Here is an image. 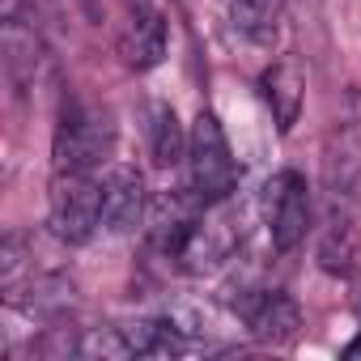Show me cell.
I'll list each match as a JSON object with an SVG mask.
<instances>
[{
  "label": "cell",
  "instance_id": "1",
  "mask_svg": "<svg viewBox=\"0 0 361 361\" xmlns=\"http://www.w3.org/2000/svg\"><path fill=\"white\" fill-rule=\"evenodd\" d=\"M188 174H192V192L204 204H221L238 188V161H234L226 128L213 111H200L188 132Z\"/></svg>",
  "mask_w": 361,
  "mask_h": 361
},
{
  "label": "cell",
  "instance_id": "2",
  "mask_svg": "<svg viewBox=\"0 0 361 361\" xmlns=\"http://www.w3.org/2000/svg\"><path fill=\"white\" fill-rule=\"evenodd\" d=\"M361 183V90L348 94L340 119L323 136V192L331 204H348Z\"/></svg>",
  "mask_w": 361,
  "mask_h": 361
},
{
  "label": "cell",
  "instance_id": "3",
  "mask_svg": "<svg viewBox=\"0 0 361 361\" xmlns=\"http://www.w3.org/2000/svg\"><path fill=\"white\" fill-rule=\"evenodd\" d=\"M102 226V183L90 170H64L51 178V230L60 243H90Z\"/></svg>",
  "mask_w": 361,
  "mask_h": 361
},
{
  "label": "cell",
  "instance_id": "4",
  "mask_svg": "<svg viewBox=\"0 0 361 361\" xmlns=\"http://www.w3.org/2000/svg\"><path fill=\"white\" fill-rule=\"evenodd\" d=\"M115 128L111 115L85 102H64L60 128H56V174L64 170H94L111 153Z\"/></svg>",
  "mask_w": 361,
  "mask_h": 361
},
{
  "label": "cell",
  "instance_id": "5",
  "mask_svg": "<svg viewBox=\"0 0 361 361\" xmlns=\"http://www.w3.org/2000/svg\"><path fill=\"white\" fill-rule=\"evenodd\" d=\"M264 221H268V234H272L276 251H293L306 238L310 196H306V178L298 170H281L264 183Z\"/></svg>",
  "mask_w": 361,
  "mask_h": 361
},
{
  "label": "cell",
  "instance_id": "6",
  "mask_svg": "<svg viewBox=\"0 0 361 361\" xmlns=\"http://www.w3.org/2000/svg\"><path fill=\"white\" fill-rule=\"evenodd\" d=\"M119 56H123V64L136 68V73L157 68L161 56H166V22H161V13H157L153 5H145V0H140V5L128 13V22H123Z\"/></svg>",
  "mask_w": 361,
  "mask_h": 361
},
{
  "label": "cell",
  "instance_id": "7",
  "mask_svg": "<svg viewBox=\"0 0 361 361\" xmlns=\"http://www.w3.org/2000/svg\"><path fill=\"white\" fill-rule=\"evenodd\" d=\"M145 213V183L128 166H115L102 178V226L111 234H128Z\"/></svg>",
  "mask_w": 361,
  "mask_h": 361
},
{
  "label": "cell",
  "instance_id": "8",
  "mask_svg": "<svg viewBox=\"0 0 361 361\" xmlns=\"http://www.w3.org/2000/svg\"><path fill=\"white\" fill-rule=\"evenodd\" d=\"M243 319H247L251 336L264 340V344H285L302 327V314H298L289 293H255V298H247L243 302Z\"/></svg>",
  "mask_w": 361,
  "mask_h": 361
},
{
  "label": "cell",
  "instance_id": "9",
  "mask_svg": "<svg viewBox=\"0 0 361 361\" xmlns=\"http://www.w3.org/2000/svg\"><path fill=\"white\" fill-rule=\"evenodd\" d=\"M259 90H264V102L272 106V119L281 132H289L302 115V102H306V77L298 68V60H276L264 77H259Z\"/></svg>",
  "mask_w": 361,
  "mask_h": 361
},
{
  "label": "cell",
  "instance_id": "10",
  "mask_svg": "<svg viewBox=\"0 0 361 361\" xmlns=\"http://www.w3.org/2000/svg\"><path fill=\"white\" fill-rule=\"evenodd\" d=\"M5 68H9L13 90L26 94V85L35 81V68H39V39L18 13H5Z\"/></svg>",
  "mask_w": 361,
  "mask_h": 361
},
{
  "label": "cell",
  "instance_id": "11",
  "mask_svg": "<svg viewBox=\"0 0 361 361\" xmlns=\"http://www.w3.org/2000/svg\"><path fill=\"white\" fill-rule=\"evenodd\" d=\"M149 153L157 166H174L178 157L188 153V136H183V123L170 106H153V123H149Z\"/></svg>",
  "mask_w": 361,
  "mask_h": 361
},
{
  "label": "cell",
  "instance_id": "12",
  "mask_svg": "<svg viewBox=\"0 0 361 361\" xmlns=\"http://www.w3.org/2000/svg\"><path fill=\"white\" fill-rule=\"evenodd\" d=\"M281 5H285V0H234V5H230V22H234L238 35L259 43V39H268L276 30Z\"/></svg>",
  "mask_w": 361,
  "mask_h": 361
}]
</instances>
